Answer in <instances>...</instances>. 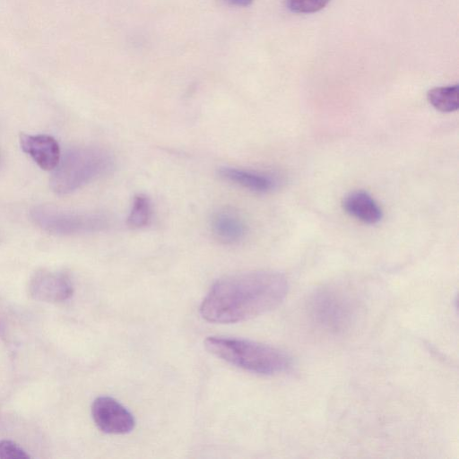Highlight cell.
I'll return each instance as SVG.
<instances>
[{"mask_svg": "<svg viewBox=\"0 0 459 459\" xmlns=\"http://www.w3.org/2000/svg\"><path fill=\"white\" fill-rule=\"evenodd\" d=\"M92 419L100 430L121 435L131 432L135 425L133 414L119 402L109 396H100L91 405Z\"/></svg>", "mask_w": 459, "mask_h": 459, "instance_id": "cell-6", "label": "cell"}, {"mask_svg": "<svg viewBox=\"0 0 459 459\" xmlns=\"http://www.w3.org/2000/svg\"><path fill=\"white\" fill-rule=\"evenodd\" d=\"M211 229L214 238L221 243L234 245L243 240L247 227L243 218L234 210L224 208L213 213Z\"/></svg>", "mask_w": 459, "mask_h": 459, "instance_id": "cell-10", "label": "cell"}, {"mask_svg": "<svg viewBox=\"0 0 459 459\" xmlns=\"http://www.w3.org/2000/svg\"><path fill=\"white\" fill-rule=\"evenodd\" d=\"M30 455L18 445L10 440L0 441V458L20 459L29 458Z\"/></svg>", "mask_w": 459, "mask_h": 459, "instance_id": "cell-15", "label": "cell"}, {"mask_svg": "<svg viewBox=\"0 0 459 459\" xmlns=\"http://www.w3.org/2000/svg\"><path fill=\"white\" fill-rule=\"evenodd\" d=\"M351 300L341 290L325 289L315 294L311 300L314 319L328 330H342L352 317Z\"/></svg>", "mask_w": 459, "mask_h": 459, "instance_id": "cell-5", "label": "cell"}, {"mask_svg": "<svg viewBox=\"0 0 459 459\" xmlns=\"http://www.w3.org/2000/svg\"><path fill=\"white\" fill-rule=\"evenodd\" d=\"M342 207L349 215L370 225L378 223L383 217L379 204L364 190L349 193L343 198Z\"/></svg>", "mask_w": 459, "mask_h": 459, "instance_id": "cell-11", "label": "cell"}, {"mask_svg": "<svg viewBox=\"0 0 459 459\" xmlns=\"http://www.w3.org/2000/svg\"><path fill=\"white\" fill-rule=\"evenodd\" d=\"M204 346L214 356L255 374L276 375L290 366L286 353L253 341L210 336L204 340Z\"/></svg>", "mask_w": 459, "mask_h": 459, "instance_id": "cell-2", "label": "cell"}, {"mask_svg": "<svg viewBox=\"0 0 459 459\" xmlns=\"http://www.w3.org/2000/svg\"><path fill=\"white\" fill-rule=\"evenodd\" d=\"M152 212L149 197L143 194L135 195L127 217V225L132 229H140L148 225Z\"/></svg>", "mask_w": 459, "mask_h": 459, "instance_id": "cell-13", "label": "cell"}, {"mask_svg": "<svg viewBox=\"0 0 459 459\" xmlns=\"http://www.w3.org/2000/svg\"><path fill=\"white\" fill-rule=\"evenodd\" d=\"M286 277L274 271H255L218 280L200 307L209 322L245 321L276 307L288 293Z\"/></svg>", "mask_w": 459, "mask_h": 459, "instance_id": "cell-1", "label": "cell"}, {"mask_svg": "<svg viewBox=\"0 0 459 459\" xmlns=\"http://www.w3.org/2000/svg\"><path fill=\"white\" fill-rule=\"evenodd\" d=\"M114 166L112 155L99 147H74L61 156L49 183L58 195L72 193L97 178L107 174Z\"/></svg>", "mask_w": 459, "mask_h": 459, "instance_id": "cell-3", "label": "cell"}, {"mask_svg": "<svg viewBox=\"0 0 459 459\" xmlns=\"http://www.w3.org/2000/svg\"><path fill=\"white\" fill-rule=\"evenodd\" d=\"M31 218L42 230L56 235L97 232L109 225L108 218L97 212H81L41 205L31 211Z\"/></svg>", "mask_w": 459, "mask_h": 459, "instance_id": "cell-4", "label": "cell"}, {"mask_svg": "<svg viewBox=\"0 0 459 459\" xmlns=\"http://www.w3.org/2000/svg\"><path fill=\"white\" fill-rule=\"evenodd\" d=\"M29 291L34 299L56 303L68 299L73 295L74 289L66 274L40 269L30 278Z\"/></svg>", "mask_w": 459, "mask_h": 459, "instance_id": "cell-7", "label": "cell"}, {"mask_svg": "<svg viewBox=\"0 0 459 459\" xmlns=\"http://www.w3.org/2000/svg\"><path fill=\"white\" fill-rule=\"evenodd\" d=\"M330 0H286L287 7L296 13H313L323 9Z\"/></svg>", "mask_w": 459, "mask_h": 459, "instance_id": "cell-14", "label": "cell"}, {"mask_svg": "<svg viewBox=\"0 0 459 459\" xmlns=\"http://www.w3.org/2000/svg\"><path fill=\"white\" fill-rule=\"evenodd\" d=\"M430 105L440 112H453L459 108L458 84L430 89L427 93Z\"/></svg>", "mask_w": 459, "mask_h": 459, "instance_id": "cell-12", "label": "cell"}, {"mask_svg": "<svg viewBox=\"0 0 459 459\" xmlns=\"http://www.w3.org/2000/svg\"><path fill=\"white\" fill-rule=\"evenodd\" d=\"M218 175L228 182L256 193L271 192L280 184L278 177L273 173L234 167H221Z\"/></svg>", "mask_w": 459, "mask_h": 459, "instance_id": "cell-9", "label": "cell"}, {"mask_svg": "<svg viewBox=\"0 0 459 459\" xmlns=\"http://www.w3.org/2000/svg\"><path fill=\"white\" fill-rule=\"evenodd\" d=\"M20 144L22 150L43 170H54L60 160L59 144L48 134H21Z\"/></svg>", "mask_w": 459, "mask_h": 459, "instance_id": "cell-8", "label": "cell"}, {"mask_svg": "<svg viewBox=\"0 0 459 459\" xmlns=\"http://www.w3.org/2000/svg\"><path fill=\"white\" fill-rule=\"evenodd\" d=\"M231 4L238 6H247L250 4L253 0H229Z\"/></svg>", "mask_w": 459, "mask_h": 459, "instance_id": "cell-16", "label": "cell"}]
</instances>
